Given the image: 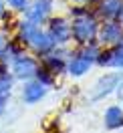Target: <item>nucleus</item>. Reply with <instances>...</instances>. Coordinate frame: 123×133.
<instances>
[{
  "label": "nucleus",
  "mask_w": 123,
  "mask_h": 133,
  "mask_svg": "<svg viewBox=\"0 0 123 133\" xmlns=\"http://www.w3.org/2000/svg\"><path fill=\"white\" fill-rule=\"evenodd\" d=\"M71 32H73V36H75L77 42H91L95 36H97V22H95L93 18H89V16L77 18L73 28H71Z\"/></svg>",
  "instance_id": "f257e3e1"
},
{
  "label": "nucleus",
  "mask_w": 123,
  "mask_h": 133,
  "mask_svg": "<svg viewBox=\"0 0 123 133\" xmlns=\"http://www.w3.org/2000/svg\"><path fill=\"white\" fill-rule=\"evenodd\" d=\"M121 83H123V75H121V73H109V75H105L103 79H99L97 85L93 87V91H91V99H93V101L103 99L105 95H109L115 87H119Z\"/></svg>",
  "instance_id": "f03ea898"
},
{
  "label": "nucleus",
  "mask_w": 123,
  "mask_h": 133,
  "mask_svg": "<svg viewBox=\"0 0 123 133\" xmlns=\"http://www.w3.org/2000/svg\"><path fill=\"white\" fill-rule=\"evenodd\" d=\"M12 71H14V77H18V79H30V77L36 75L38 65L28 55H18L12 61Z\"/></svg>",
  "instance_id": "7ed1b4c3"
},
{
  "label": "nucleus",
  "mask_w": 123,
  "mask_h": 133,
  "mask_svg": "<svg viewBox=\"0 0 123 133\" xmlns=\"http://www.w3.org/2000/svg\"><path fill=\"white\" fill-rule=\"evenodd\" d=\"M49 12H50V0H36L33 6L26 10L28 20H30L33 24H38V22H42L44 18L49 16Z\"/></svg>",
  "instance_id": "20e7f679"
},
{
  "label": "nucleus",
  "mask_w": 123,
  "mask_h": 133,
  "mask_svg": "<svg viewBox=\"0 0 123 133\" xmlns=\"http://www.w3.org/2000/svg\"><path fill=\"white\" fill-rule=\"evenodd\" d=\"M49 34L55 42H65V41H69V36H71V26L67 24L63 18H57V20L50 22Z\"/></svg>",
  "instance_id": "39448f33"
},
{
  "label": "nucleus",
  "mask_w": 123,
  "mask_h": 133,
  "mask_svg": "<svg viewBox=\"0 0 123 133\" xmlns=\"http://www.w3.org/2000/svg\"><path fill=\"white\" fill-rule=\"evenodd\" d=\"M44 93H47V87L41 85L38 81H33V83H26L24 89H22V99L26 103H36V101H41L44 97Z\"/></svg>",
  "instance_id": "423d86ee"
},
{
  "label": "nucleus",
  "mask_w": 123,
  "mask_h": 133,
  "mask_svg": "<svg viewBox=\"0 0 123 133\" xmlns=\"http://www.w3.org/2000/svg\"><path fill=\"white\" fill-rule=\"evenodd\" d=\"M28 44H30L36 52H49V50L53 49L55 41L50 38L49 32H41V30H36V32L33 34V38L28 41Z\"/></svg>",
  "instance_id": "0eeeda50"
},
{
  "label": "nucleus",
  "mask_w": 123,
  "mask_h": 133,
  "mask_svg": "<svg viewBox=\"0 0 123 133\" xmlns=\"http://www.w3.org/2000/svg\"><path fill=\"white\" fill-rule=\"evenodd\" d=\"M99 65H109V66H121L123 69V42L113 50H107L99 57Z\"/></svg>",
  "instance_id": "6e6552de"
},
{
  "label": "nucleus",
  "mask_w": 123,
  "mask_h": 133,
  "mask_svg": "<svg viewBox=\"0 0 123 133\" xmlns=\"http://www.w3.org/2000/svg\"><path fill=\"white\" fill-rule=\"evenodd\" d=\"M123 38V30L117 22H105V26L101 28V41L103 42H117Z\"/></svg>",
  "instance_id": "1a4fd4ad"
},
{
  "label": "nucleus",
  "mask_w": 123,
  "mask_h": 133,
  "mask_svg": "<svg viewBox=\"0 0 123 133\" xmlns=\"http://www.w3.org/2000/svg\"><path fill=\"white\" fill-rule=\"evenodd\" d=\"M10 91H12V77L4 71V73H0V111H4Z\"/></svg>",
  "instance_id": "9d476101"
},
{
  "label": "nucleus",
  "mask_w": 123,
  "mask_h": 133,
  "mask_svg": "<svg viewBox=\"0 0 123 133\" xmlns=\"http://www.w3.org/2000/svg\"><path fill=\"white\" fill-rule=\"evenodd\" d=\"M105 125L109 129H117L123 125V111L119 107H109L105 113Z\"/></svg>",
  "instance_id": "9b49d317"
},
{
  "label": "nucleus",
  "mask_w": 123,
  "mask_h": 133,
  "mask_svg": "<svg viewBox=\"0 0 123 133\" xmlns=\"http://www.w3.org/2000/svg\"><path fill=\"white\" fill-rule=\"evenodd\" d=\"M89 66H91V61L89 58H85L81 55V57H75L71 63H69V71H71V75H83V73H87L89 71Z\"/></svg>",
  "instance_id": "f8f14e48"
},
{
  "label": "nucleus",
  "mask_w": 123,
  "mask_h": 133,
  "mask_svg": "<svg viewBox=\"0 0 123 133\" xmlns=\"http://www.w3.org/2000/svg\"><path fill=\"white\" fill-rule=\"evenodd\" d=\"M38 30V26L33 24L30 20H24V22H20V28H18V36H20V41L26 42L28 44V41L33 38V34Z\"/></svg>",
  "instance_id": "ddd939ff"
},
{
  "label": "nucleus",
  "mask_w": 123,
  "mask_h": 133,
  "mask_svg": "<svg viewBox=\"0 0 123 133\" xmlns=\"http://www.w3.org/2000/svg\"><path fill=\"white\" fill-rule=\"evenodd\" d=\"M121 6H123L121 0H103L101 2V12L105 16H115V14H119Z\"/></svg>",
  "instance_id": "4468645a"
},
{
  "label": "nucleus",
  "mask_w": 123,
  "mask_h": 133,
  "mask_svg": "<svg viewBox=\"0 0 123 133\" xmlns=\"http://www.w3.org/2000/svg\"><path fill=\"white\" fill-rule=\"evenodd\" d=\"M63 66H65V63H63V58H61V57H57V52L47 57V71H50V73H59Z\"/></svg>",
  "instance_id": "2eb2a0df"
},
{
  "label": "nucleus",
  "mask_w": 123,
  "mask_h": 133,
  "mask_svg": "<svg viewBox=\"0 0 123 133\" xmlns=\"http://www.w3.org/2000/svg\"><path fill=\"white\" fill-rule=\"evenodd\" d=\"M34 77H36V81H38L41 85H44V87L53 83V77H50V73L47 71V69H38V71H36V75H34Z\"/></svg>",
  "instance_id": "dca6fc26"
},
{
  "label": "nucleus",
  "mask_w": 123,
  "mask_h": 133,
  "mask_svg": "<svg viewBox=\"0 0 123 133\" xmlns=\"http://www.w3.org/2000/svg\"><path fill=\"white\" fill-rule=\"evenodd\" d=\"M8 4L12 6V8H16V10L26 8V0H8Z\"/></svg>",
  "instance_id": "f3484780"
},
{
  "label": "nucleus",
  "mask_w": 123,
  "mask_h": 133,
  "mask_svg": "<svg viewBox=\"0 0 123 133\" xmlns=\"http://www.w3.org/2000/svg\"><path fill=\"white\" fill-rule=\"evenodd\" d=\"M6 16V8H4V2L0 0V18H4Z\"/></svg>",
  "instance_id": "a211bd4d"
},
{
  "label": "nucleus",
  "mask_w": 123,
  "mask_h": 133,
  "mask_svg": "<svg viewBox=\"0 0 123 133\" xmlns=\"http://www.w3.org/2000/svg\"><path fill=\"white\" fill-rule=\"evenodd\" d=\"M117 16H119V20L123 22V6H121V10H119V14H117Z\"/></svg>",
  "instance_id": "6ab92c4d"
},
{
  "label": "nucleus",
  "mask_w": 123,
  "mask_h": 133,
  "mask_svg": "<svg viewBox=\"0 0 123 133\" xmlns=\"http://www.w3.org/2000/svg\"><path fill=\"white\" fill-rule=\"evenodd\" d=\"M4 49V38H2V36H0V50Z\"/></svg>",
  "instance_id": "aec40b11"
},
{
  "label": "nucleus",
  "mask_w": 123,
  "mask_h": 133,
  "mask_svg": "<svg viewBox=\"0 0 123 133\" xmlns=\"http://www.w3.org/2000/svg\"><path fill=\"white\" fill-rule=\"evenodd\" d=\"M119 87H121V85H119ZM119 97H121V101H123V87L119 89Z\"/></svg>",
  "instance_id": "412c9836"
},
{
  "label": "nucleus",
  "mask_w": 123,
  "mask_h": 133,
  "mask_svg": "<svg viewBox=\"0 0 123 133\" xmlns=\"http://www.w3.org/2000/svg\"><path fill=\"white\" fill-rule=\"evenodd\" d=\"M77 2H87V0H77Z\"/></svg>",
  "instance_id": "4be33fe9"
}]
</instances>
